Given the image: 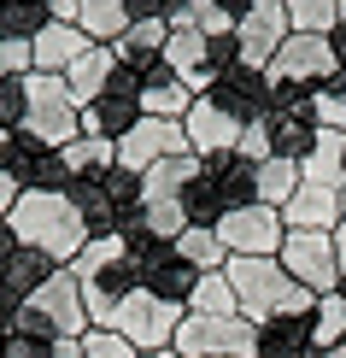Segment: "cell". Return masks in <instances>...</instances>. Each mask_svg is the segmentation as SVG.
Listing matches in <instances>:
<instances>
[{
  "label": "cell",
  "instance_id": "cell-1",
  "mask_svg": "<svg viewBox=\"0 0 346 358\" xmlns=\"http://www.w3.org/2000/svg\"><path fill=\"white\" fill-rule=\"evenodd\" d=\"M223 276H229V288H235V311L252 329H264V323H276V317H311V311H317V294H305L276 259H229Z\"/></svg>",
  "mask_w": 346,
  "mask_h": 358
},
{
  "label": "cell",
  "instance_id": "cell-2",
  "mask_svg": "<svg viewBox=\"0 0 346 358\" xmlns=\"http://www.w3.org/2000/svg\"><path fill=\"white\" fill-rule=\"evenodd\" d=\"M6 229L18 235V247L48 252V259L65 264V271L77 264V252L94 241L82 212L71 206V194H18V206L6 212Z\"/></svg>",
  "mask_w": 346,
  "mask_h": 358
},
{
  "label": "cell",
  "instance_id": "cell-3",
  "mask_svg": "<svg viewBox=\"0 0 346 358\" xmlns=\"http://www.w3.org/2000/svg\"><path fill=\"white\" fill-rule=\"evenodd\" d=\"M71 206L82 212L88 235H129L135 217H141V176H129L124 165L88 176V182H71Z\"/></svg>",
  "mask_w": 346,
  "mask_h": 358
},
{
  "label": "cell",
  "instance_id": "cell-4",
  "mask_svg": "<svg viewBox=\"0 0 346 358\" xmlns=\"http://www.w3.org/2000/svg\"><path fill=\"white\" fill-rule=\"evenodd\" d=\"M29 88V117H24V129L36 136L41 147H71L82 136V106H77V94H71V83L65 77H48V71H29L24 77Z\"/></svg>",
  "mask_w": 346,
  "mask_h": 358
},
{
  "label": "cell",
  "instance_id": "cell-5",
  "mask_svg": "<svg viewBox=\"0 0 346 358\" xmlns=\"http://www.w3.org/2000/svg\"><path fill=\"white\" fill-rule=\"evenodd\" d=\"M182 317H188L182 306H171V300H159V294L135 288V294H124V300H117L112 335H124L135 352H164V347L176 341V329H182Z\"/></svg>",
  "mask_w": 346,
  "mask_h": 358
},
{
  "label": "cell",
  "instance_id": "cell-6",
  "mask_svg": "<svg viewBox=\"0 0 346 358\" xmlns=\"http://www.w3.org/2000/svg\"><path fill=\"white\" fill-rule=\"evenodd\" d=\"M124 241L135 252V276H141V288L188 311V294H194V282H200V271L176 252V241H153V235H124Z\"/></svg>",
  "mask_w": 346,
  "mask_h": 358
},
{
  "label": "cell",
  "instance_id": "cell-7",
  "mask_svg": "<svg viewBox=\"0 0 346 358\" xmlns=\"http://www.w3.org/2000/svg\"><path fill=\"white\" fill-rule=\"evenodd\" d=\"M71 276H77L82 288L106 294V300H124V294H135V288H141V276H135V252H129V241H124V235H94V241L77 252Z\"/></svg>",
  "mask_w": 346,
  "mask_h": 358
},
{
  "label": "cell",
  "instance_id": "cell-8",
  "mask_svg": "<svg viewBox=\"0 0 346 358\" xmlns=\"http://www.w3.org/2000/svg\"><path fill=\"white\" fill-rule=\"evenodd\" d=\"M276 264L288 271L305 294H340V264H335V235H317V229H288Z\"/></svg>",
  "mask_w": 346,
  "mask_h": 358
},
{
  "label": "cell",
  "instance_id": "cell-9",
  "mask_svg": "<svg viewBox=\"0 0 346 358\" xmlns=\"http://www.w3.org/2000/svg\"><path fill=\"white\" fill-rule=\"evenodd\" d=\"M171 347L182 358H252L259 352V329L247 317H182Z\"/></svg>",
  "mask_w": 346,
  "mask_h": 358
},
{
  "label": "cell",
  "instance_id": "cell-10",
  "mask_svg": "<svg viewBox=\"0 0 346 358\" xmlns=\"http://www.w3.org/2000/svg\"><path fill=\"white\" fill-rule=\"evenodd\" d=\"M217 241L229 247V259H276L282 241H288V223H282L276 206H240L217 223Z\"/></svg>",
  "mask_w": 346,
  "mask_h": 358
},
{
  "label": "cell",
  "instance_id": "cell-11",
  "mask_svg": "<svg viewBox=\"0 0 346 358\" xmlns=\"http://www.w3.org/2000/svg\"><path fill=\"white\" fill-rule=\"evenodd\" d=\"M135 124H141V83L117 65V77L106 83V94H100L94 106H82V136H100V141L117 147Z\"/></svg>",
  "mask_w": 346,
  "mask_h": 358
},
{
  "label": "cell",
  "instance_id": "cell-12",
  "mask_svg": "<svg viewBox=\"0 0 346 358\" xmlns=\"http://www.w3.org/2000/svg\"><path fill=\"white\" fill-rule=\"evenodd\" d=\"M288 36H294L288 6H282V0H259V6H252L247 18L235 24V53H240V65L264 71L270 59L282 53V41H288Z\"/></svg>",
  "mask_w": 346,
  "mask_h": 358
},
{
  "label": "cell",
  "instance_id": "cell-13",
  "mask_svg": "<svg viewBox=\"0 0 346 358\" xmlns=\"http://www.w3.org/2000/svg\"><path fill=\"white\" fill-rule=\"evenodd\" d=\"M206 100H212V106H223V112H229L240 129L276 112V100H270V83H264V71H252V65H229V71H223V77H217L212 88H206Z\"/></svg>",
  "mask_w": 346,
  "mask_h": 358
},
{
  "label": "cell",
  "instance_id": "cell-14",
  "mask_svg": "<svg viewBox=\"0 0 346 358\" xmlns=\"http://www.w3.org/2000/svg\"><path fill=\"white\" fill-rule=\"evenodd\" d=\"M182 153H194L188 136H182V124H164V117H141V124L117 141V165H124L129 176L153 171L159 159H182Z\"/></svg>",
  "mask_w": 346,
  "mask_h": 358
},
{
  "label": "cell",
  "instance_id": "cell-15",
  "mask_svg": "<svg viewBox=\"0 0 346 358\" xmlns=\"http://www.w3.org/2000/svg\"><path fill=\"white\" fill-rule=\"evenodd\" d=\"M24 306H36L41 317H48V329L59 341H82L88 335V306H82V282L71 276V271H53V282L36 294V300H24Z\"/></svg>",
  "mask_w": 346,
  "mask_h": 358
},
{
  "label": "cell",
  "instance_id": "cell-16",
  "mask_svg": "<svg viewBox=\"0 0 346 358\" xmlns=\"http://www.w3.org/2000/svg\"><path fill=\"white\" fill-rule=\"evenodd\" d=\"M182 136H188V147H194L200 159H212V153H235V147H240V124L200 94V100L188 106V117H182Z\"/></svg>",
  "mask_w": 346,
  "mask_h": 358
},
{
  "label": "cell",
  "instance_id": "cell-17",
  "mask_svg": "<svg viewBox=\"0 0 346 358\" xmlns=\"http://www.w3.org/2000/svg\"><path fill=\"white\" fill-rule=\"evenodd\" d=\"M340 194H329V188H305L299 182V194L288 206H282V223H288V229H317V235H335L340 229Z\"/></svg>",
  "mask_w": 346,
  "mask_h": 358
},
{
  "label": "cell",
  "instance_id": "cell-18",
  "mask_svg": "<svg viewBox=\"0 0 346 358\" xmlns=\"http://www.w3.org/2000/svg\"><path fill=\"white\" fill-rule=\"evenodd\" d=\"M29 48H36V71H48V77H65V71L77 65V59L94 48V41H88L77 24H48L36 41H29Z\"/></svg>",
  "mask_w": 346,
  "mask_h": 358
},
{
  "label": "cell",
  "instance_id": "cell-19",
  "mask_svg": "<svg viewBox=\"0 0 346 358\" xmlns=\"http://www.w3.org/2000/svg\"><path fill=\"white\" fill-rule=\"evenodd\" d=\"M299 182H305V188L340 194V188H346V136H329V129H317V147L299 159Z\"/></svg>",
  "mask_w": 346,
  "mask_h": 358
},
{
  "label": "cell",
  "instance_id": "cell-20",
  "mask_svg": "<svg viewBox=\"0 0 346 358\" xmlns=\"http://www.w3.org/2000/svg\"><path fill=\"white\" fill-rule=\"evenodd\" d=\"M53 271H65V264H53L48 252H36V247H18V252L6 259V271H0V288L24 306V300H36V294L53 282Z\"/></svg>",
  "mask_w": 346,
  "mask_h": 358
},
{
  "label": "cell",
  "instance_id": "cell-21",
  "mask_svg": "<svg viewBox=\"0 0 346 358\" xmlns=\"http://www.w3.org/2000/svg\"><path fill=\"white\" fill-rule=\"evenodd\" d=\"M194 176H200V153H182V159H159L153 171H141V206L182 200Z\"/></svg>",
  "mask_w": 346,
  "mask_h": 358
},
{
  "label": "cell",
  "instance_id": "cell-22",
  "mask_svg": "<svg viewBox=\"0 0 346 358\" xmlns=\"http://www.w3.org/2000/svg\"><path fill=\"white\" fill-rule=\"evenodd\" d=\"M206 176H212V188H217V200H223V217L240 212V206H252V165L240 153H212V159H200Z\"/></svg>",
  "mask_w": 346,
  "mask_h": 358
},
{
  "label": "cell",
  "instance_id": "cell-23",
  "mask_svg": "<svg viewBox=\"0 0 346 358\" xmlns=\"http://www.w3.org/2000/svg\"><path fill=\"white\" fill-rule=\"evenodd\" d=\"M129 24L135 18H129L124 0H82V6H77V29L94 41V48H117V41L129 36Z\"/></svg>",
  "mask_w": 346,
  "mask_h": 358
},
{
  "label": "cell",
  "instance_id": "cell-24",
  "mask_svg": "<svg viewBox=\"0 0 346 358\" xmlns=\"http://www.w3.org/2000/svg\"><path fill=\"white\" fill-rule=\"evenodd\" d=\"M112 77H117V48H88L77 65L65 71V83H71V94H77V106H94V100L106 94Z\"/></svg>",
  "mask_w": 346,
  "mask_h": 358
},
{
  "label": "cell",
  "instance_id": "cell-25",
  "mask_svg": "<svg viewBox=\"0 0 346 358\" xmlns=\"http://www.w3.org/2000/svg\"><path fill=\"white\" fill-rule=\"evenodd\" d=\"M252 358H317L311 347V317H276L259 329V352Z\"/></svg>",
  "mask_w": 346,
  "mask_h": 358
},
{
  "label": "cell",
  "instance_id": "cell-26",
  "mask_svg": "<svg viewBox=\"0 0 346 358\" xmlns=\"http://www.w3.org/2000/svg\"><path fill=\"white\" fill-rule=\"evenodd\" d=\"M299 194V159H282V153H270L264 165H252V200L259 206H288Z\"/></svg>",
  "mask_w": 346,
  "mask_h": 358
},
{
  "label": "cell",
  "instance_id": "cell-27",
  "mask_svg": "<svg viewBox=\"0 0 346 358\" xmlns=\"http://www.w3.org/2000/svg\"><path fill=\"white\" fill-rule=\"evenodd\" d=\"M48 153H53V147H41L29 129H12V136H0V176H12V182L29 194V182H36V171H41Z\"/></svg>",
  "mask_w": 346,
  "mask_h": 358
},
{
  "label": "cell",
  "instance_id": "cell-28",
  "mask_svg": "<svg viewBox=\"0 0 346 358\" xmlns=\"http://www.w3.org/2000/svg\"><path fill=\"white\" fill-rule=\"evenodd\" d=\"M53 24V0H0V41H36Z\"/></svg>",
  "mask_w": 346,
  "mask_h": 358
},
{
  "label": "cell",
  "instance_id": "cell-29",
  "mask_svg": "<svg viewBox=\"0 0 346 358\" xmlns=\"http://www.w3.org/2000/svg\"><path fill=\"white\" fill-rule=\"evenodd\" d=\"M194 100H200V94H194L188 83H176V77L147 83V88H141V117H164V124H182Z\"/></svg>",
  "mask_w": 346,
  "mask_h": 358
},
{
  "label": "cell",
  "instance_id": "cell-30",
  "mask_svg": "<svg viewBox=\"0 0 346 358\" xmlns=\"http://www.w3.org/2000/svg\"><path fill=\"white\" fill-rule=\"evenodd\" d=\"M59 159H65L71 182H88V176H100V171H112V165H117V147H112V141H100V136H77L71 147H59Z\"/></svg>",
  "mask_w": 346,
  "mask_h": 358
},
{
  "label": "cell",
  "instance_id": "cell-31",
  "mask_svg": "<svg viewBox=\"0 0 346 358\" xmlns=\"http://www.w3.org/2000/svg\"><path fill=\"white\" fill-rule=\"evenodd\" d=\"M188 317H240V311H235V288H229V276H223V271H206L200 282H194Z\"/></svg>",
  "mask_w": 346,
  "mask_h": 358
},
{
  "label": "cell",
  "instance_id": "cell-32",
  "mask_svg": "<svg viewBox=\"0 0 346 358\" xmlns=\"http://www.w3.org/2000/svg\"><path fill=\"white\" fill-rule=\"evenodd\" d=\"M176 252H182V259L194 264V271H223V264H229V247L217 241V229H200V223H188L182 235H176Z\"/></svg>",
  "mask_w": 346,
  "mask_h": 358
},
{
  "label": "cell",
  "instance_id": "cell-33",
  "mask_svg": "<svg viewBox=\"0 0 346 358\" xmlns=\"http://www.w3.org/2000/svg\"><path fill=\"white\" fill-rule=\"evenodd\" d=\"M270 147H276L282 159H305L311 147H317V124H305V117H294V112H270Z\"/></svg>",
  "mask_w": 346,
  "mask_h": 358
},
{
  "label": "cell",
  "instance_id": "cell-34",
  "mask_svg": "<svg viewBox=\"0 0 346 358\" xmlns=\"http://www.w3.org/2000/svg\"><path fill=\"white\" fill-rule=\"evenodd\" d=\"M340 341H346V294H323L317 311H311V347L335 352Z\"/></svg>",
  "mask_w": 346,
  "mask_h": 358
},
{
  "label": "cell",
  "instance_id": "cell-35",
  "mask_svg": "<svg viewBox=\"0 0 346 358\" xmlns=\"http://www.w3.org/2000/svg\"><path fill=\"white\" fill-rule=\"evenodd\" d=\"M282 6H288L294 36H329L340 18V0H282Z\"/></svg>",
  "mask_w": 346,
  "mask_h": 358
},
{
  "label": "cell",
  "instance_id": "cell-36",
  "mask_svg": "<svg viewBox=\"0 0 346 358\" xmlns=\"http://www.w3.org/2000/svg\"><path fill=\"white\" fill-rule=\"evenodd\" d=\"M182 29H194V36H206V41H229V36H235V18H229L223 6H212V0H194Z\"/></svg>",
  "mask_w": 346,
  "mask_h": 358
},
{
  "label": "cell",
  "instance_id": "cell-37",
  "mask_svg": "<svg viewBox=\"0 0 346 358\" xmlns=\"http://www.w3.org/2000/svg\"><path fill=\"white\" fill-rule=\"evenodd\" d=\"M24 117H29V88H24V77L0 83V136L24 129Z\"/></svg>",
  "mask_w": 346,
  "mask_h": 358
},
{
  "label": "cell",
  "instance_id": "cell-38",
  "mask_svg": "<svg viewBox=\"0 0 346 358\" xmlns=\"http://www.w3.org/2000/svg\"><path fill=\"white\" fill-rule=\"evenodd\" d=\"M29 71H36V48L29 41H0V83L29 77Z\"/></svg>",
  "mask_w": 346,
  "mask_h": 358
},
{
  "label": "cell",
  "instance_id": "cell-39",
  "mask_svg": "<svg viewBox=\"0 0 346 358\" xmlns=\"http://www.w3.org/2000/svg\"><path fill=\"white\" fill-rule=\"evenodd\" d=\"M82 358H135V347L112 329H88L82 335Z\"/></svg>",
  "mask_w": 346,
  "mask_h": 358
},
{
  "label": "cell",
  "instance_id": "cell-40",
  "mask_svg": "<svg viewBox=\"0 0 346 358\" xmlns=\"http://www.w3.org/2000/svg\"><path fill=\"white\" fill-rule=\"evenodd\" d=\"M6 358H53V341H36V335H6Z\"/></svg>",
  "mask_w": 346,
  "mask_h": 358
},
{
  "label": "cell",
  "instance_id": "cell-41",
  "mask_svg": "<svg viewBox=\"0 0 346 358\" xmlns=\"http://www.w3.org/2000/svg\"><path fill=\"white\" fill-rule=\"evenodd\" d=\"M18 182H12V176H0V223H6V212H12V206H18Z\"/></svg>",
  "mask_w": 346,
  "mask_h": 358
},
{
  "label": "cell",
  "instance_id": "cell-42",
  "mask_svg": "<svg viewBox=\"0 0 346 358\" xmlns=\"http://www.w3.org/2000/svg\"><path fill=\"white\" fill-rule=\"evenodd\" d=\"M77 6L82 0H53V24H77Z\"/></svg>",
  "mask_w": 346,
  "mask_h": 358
},
{
  "label": "cell",
  "instance_id": "cell-43",
  "mask_svg": "<svg viewBox=\"0 0 346 358\" xmlns=\"http://www.w3.org/2000/svg\"><path fill=\"white\" fill-rule=\"evenodd\" d=\"M212 6H223V12H229V18L240 24V18H247V12H252V6H259V0H212Z\"/></svg>",
  "mask_w": 346,
  "mask_h": 358
},
{
  "label": "cell",
  "instance_id": "cell-44",
  "mask_svg": "<svg viewBox=\"0 0 346 358\" xmlns=\"http://www.w3.org/2000/svg\"><path fill=\"white\" fill-rule=\"evenodd\" d=\"M12 252H18V235H12L6 223H0V271H6V259H12Z\"/></svg>",
  "mask_w": 346,
  "mask_h": 358
},
{
  "label": "cell",
  "instance_id": "cell-45",
  "mask_svg": "<svg viewBox=\"0 0 346 358\" xmlns=\"http://www.w3.org/2000/svg\"><path fill=\"white\" fill-rule=\"evenodd\" d=\"M53 358H82V341H53Z\"/></svg>",
  "mask_w": 346,
  "mask_h": 358
},
{
  "label": "cell",
  "instance_id": "cell-46",
  "mask_svg": "<svg viewBox=\"0 0 346 358\" xmlns=\"http://www.w3.org/2000/svg\"><path fill=\"white\" fill-rule=\"evenodd\" d=\"M12 311H18V300H12V294L0 288V329H6V317H12Z\"/></svg>",
  "mask_w": 346,
  "mask_h": 358
},
{
  "label": "cell",
  "instance_id": "cell-47",
  "mask_svg": "<svg viewBox=\"0 0 346 358\" xmlns=\"http://www.w3.org/2000/svg\"><path fill=\"white\" fill-rule=\"evenodd\" d=\"M317 358H346V341H340V347H335V352H317Z\"/></svg>",
  "mask_w": 346,
  "mask_h": 358
},
{
  "label": "cell",
  "instance_id": "cell-48",
  "mask_svg": "<svg viewBox=\"0 0 346 358\" xmlns=\"http://www.w3.org/2000/svg\"><path fill=\"white\" fill-rule=\"evenodd\" d=\"M335 88H340V94H346V71H340V77H335Z\"/></svg>",
  "mask_w": 346,
  "mask_h": 358
},
{
  "label": "cell",
  "instance_id": "cell-49",
  "mask_svg": "<svg viewBox=\"0 0 346 358\" xmlns=\"http://www.w3.org/2000/svg\"><path fill=\"white\" fill-rule=\"evenodd\" d=\"M335 24H346V0H340V18H335Z\"/></svg>",
  "mask_w": 346,
  "mask_h": 358
},
{
  "label": "cell",
  "instance_id": "cell-50",
  "mask_svg": "<svg viewBox=\"0 0 346 358\" xmlns=\"http://www.w3.org/2000/svg\"><path fill=\"white\" fill-rule=\"evenodd\" d=\"M0 358H6V335H0Z\"/></svg>",
  "mask_w": 346,
  "mask_h": 358
}]
</instances>
